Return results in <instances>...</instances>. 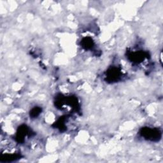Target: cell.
Returning <instances> with one entry per match:
<instances>
[{
	"mask_svg": "<svg viewBox=\"0 0 163 163\" xmlns=\"http://www.w3.org/2000/svg\"><path fill=\"white\" fill-rule=\"evenodd\" d=\"M144 135L146 138L148 137V139H154V137H158L159 136V132L157 131H153L152 129H145L144 131Z\"/></svg>",
	"mask_w": 163,
	"mask_h": 163,
	"instance_id": "6da1fadb",
	"label": "cell"
}]
</instances>
